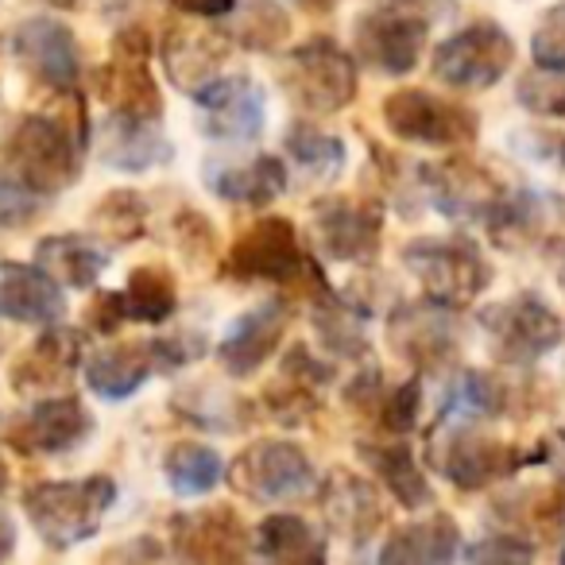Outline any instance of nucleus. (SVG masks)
I'll return each instance as SVG.
<instances>
[{"mask_svg":"<svg viewBox=\"0 0 565 565\" xmlns=\"http://www.w3.org/2000/svg\"><path fill=\"white\" fill-rule=\"evenodd\" d=\"M86 132H71L63 117L32 113L4 136V163L32 194H58L78 179Z\"/></svg>","mask_w":565,"mask_h":565,"instance_id":"obj_1","label":"nucleus"},{"mask_svg":"<svg viewBox=\"0 0 565 565\" xmlns=\"http://www.w3.org/2000/svg\"><path fill=\"white\" fill-rule=\"evenodd\" d=\"M117 500V484L109 477L86 480H40L24 492L28 523L47 546L71 550L97 534L105 511Z\"/></svg>","mask_w":565,"mask_h":565,"instance_id":"obj_2","label":"nucleus"},{"mask_svg":"<svg viewBox=\"0 0 565 565\" xmlns=\"http://www.w3.org/2000/svg\"><path fill=\"white\" fill-rule=\"evenodd\" d=\"M225 271L233 279L279 282V287H310V299L330 291L326 275L318 271L315 256L302 248L299 233L287 217H264L236 236L233 252L225 256Z\"/></svg>","mask_w":565,"mask_h":565,"instance_id":"obj_3","label":"nucleus"},{"mask_svg":"<svg viewBox=\"0 0 565 565\" xmlns=\"http://www.w3.org/2000/svg\"><path fill=\"white\" fill-rule=\"evenodd\" d=\"M403 264L423 282L426 299L449 310L469 307L492 279V267L469 236H418L403 248Z\"/></svg>","mask_w":565,"mask_h":565,"instance_id":"obj_4","label":"nucleus"},{"mask_svg":"<svg viewBox=\"0 0 565 565\" xmlns=\"http://www.w3.org/2000/svg\"><path fill=\"white\" fill-rule=\"evenodd\" d=\"M202 356L198 338H159V341H125V345L97 349L86 361V384L102 399H128L148 384L151 372L186 369Z\"/></svg>","mask_w":565,"mask_h":565,"instance_id":"obj_5","label":"nucleus"},{"mask_svg":"<svg viewBox=\"0 0 565 565\" xmlns=\"http://www.w3.org/2000/svg\"><path fill=\"white\" fill-rule=\"evenodd\" d=\"M546 449H534V454H519L508 441H495L477 434L469 423H449L434 434L430 441V465L449 480V484L465 488V492H477L488 488L492 480L511 477L515 469L531 461H542Z\"/></svg>","mask_w":565,"mask_h":565,"instance_id":"obj_6","label":"nucleus"},{"mask_svg":"<svg viewBox=\"0 0 565 565\" xmlns=\"http://www.w3.org/2000/svg\"><path fill=\"white\" fill-rule=\"evenodd\" d=\"M282 89L307 113H338L356 97V66L330 35H315L282 58Z\"/></svg>","mask_w":565,"mask_h":565,"instance_id":"obj_7","label":"nucleus"},{"mask_svg":"<svg viewBox=\"0 0 565 565\" xmlns=\"http://www.w3.org/2000/svg\"><path fill=\"white\" fill-rule=\"evenodd\" d=\"M430 17L418 0H384L376 12L356 20V47L380 74H411L423 58Z\"/></svg>","mask_w":565,"mask_h":565,"instance_id":"obj_8","label":"nucleus"},{"mask_svg":"<svg viewBox=\"0 0 565 565\" xmlns=\"http://www.w3.org/2000/svg\"><path fill=\"white\" fill-rule=\"evenodd\" d=\"M228 484L241 495L256 503H279L307 495L318 484L315 465H310L307 449L295 441H252L233 465H228Z\"/></svg>","mask_w":565,"mask_h":565,"instance_id":"obj_9","label":"nucleus"},{"mask_svg":"<svg viewBox=\"0 0 565 565\" xmlns=\"http://www.w3.org/2000/svg\"><path fill=\"white\" fill-rule=\"evenodd\" d=\"M488 341L495 356L508 364H531L562 345V318L539 299V295H511L503 302H492L480 310Z\"/></svg>","mask_w":565,"mask_h":565,"instance_id":"obj_10","label":"nucleus"},{"mask_svg":"<svg viewBox=\"0 0 565 565\" xmlns=\"http://www.w3.org/2000/svg\"><path fill=\"white\" fill-rule=\"evenodd\" d=\"M515 63V43L492 20L461 28L434 51V74L454 89H488Z\"/></svg>","mask_w":565,"mask_h":565,"instance_id":"obj_11","label":"nucleus"},{"mask_svg":"<svg viewBox=\"0 0 565 565\" xmlns=\"http://www.w3.org/2000/svg\"><path fill=\"white\" fill-rule=\"evenodd\" d=\"M418 174H423L430 202L454 221H484L488 225L503 198L511 194L492 171H484L472 159H441V163H426Z\"/></svg>","mask_w":565,"mask_h":565,"instance_id":"obj_12","label":"nucleus"},{"mask_svg":"<svg viewBox=\"0 0 565 565\" xmlns=\"http://www.w3.org/2000/svg\"><path fill=\"white\" fill-rule=\"evenodd\" d=\"M384 120L399 140L426 148H454L477 136V117L465 105L441 102L426 89H399L384 102Z\"/></svg>","mask_w":565,"mask_h":565,"instance_id":"obj_13","label":"nucleus"},{"mask_svg":"<svg viewBox=\"0 0 565 565\" xmlns=\"http://www.w3.org/2000/svg\"><path fill=\"white\" fill-rule=\"evenodd\" d=\"M151 55V35L132 28V32L117 35V58L94 74V89L113 113H128V117H151L159 120L163 102H159V86L148 71Z\"/></svg>","mask_w":565,"mask_h":565,"instance_id":"obj_14","label":"nucleus"},{"mask_svg":"<svg viewBox=\"0 0 565 565\" xmlns=\"http://www.w3.org/2000/svg\"><path fill=\"white\" fill-rule=\"evenodd\" d=\"M315 236L322 252L338 264H361L380 252L384 210L361 198H322L315 205Z\"/></svg>","mask_w":565,"mask_h":565,"instance_id":"obj_15","label":"nucleus"},{"mask_svg":"<svg viewBox=\"0 0 565 565\" xmlns=\"http://www.w3.org/2000/svg\"><path fill=\"white\" fill-rule=\"evenodd\" d=\"M12 51H17L20 66L32 74L35 82L51 89H74L82 78V55L78 40L66 24L51 17H32L12 32Z\"/></svg>","mask_w":565,"mask_h":565,"instance_id":"obj_16","label":"nucleus"},{"mask_svg":"<svg viewBox=\"0 0 565 565\" xmlns=\"http://www.w3.org/2000/svg\"><path fill=\"white\" fill-rule=\"evenodd\" d=\"M198 109L205 113V132L217 140H256L267 125L264 89L252 78H225L217 74L194 94Z\"/></svg>","mask_w":565,"mask_h":565,"instance_id":"obj_17","label":"nucleus"},{"mask_svg":"<svg viewBox=\"0 0 565 565\" xmlns=\"http://www.w3.org/2000/svg\"><path fill=\"white\" fill-rule=\"evenodd\" d=\"M395 353L418 369H441L457 349V326L441 302H407L387 322Z\"/></svg>","mask_w":565,"mask_h":565,"instance_id":"obj_18","label":"nucleus"},{"mask_svg":"<svg viewBox=\"0 0 565 565\" xmlns=\"http://www.w3.org/2000/svg\"><path fill=\"white\" fill-rule=\"evenodd\" d=\"M171 546L186 562H241L248 554V531L233 508L186 511L171 519Z\"/></svg>","mask_w":565,"mask_h":565,"instance_id":"obj_19","label":"nucleus"},{"mask_svg":"<svg viewBox=\"0 0 565 565\" xmlns=\"http://www.w3.org/2000/svg\"><path fill=\"white\" fill-rule=\"evenodd\" d=\"M287 318H291V310L282 299H267L259 307H252L248 315L236 318V326L217 345V361L225 364L228 376H252L279 349Z\"/></svg>","mask_w":565,"mask_h":565,"instance_id":"obj_20","label":"nucleus"},{"mask_svg":"<svg viewBox=\"0 0 565 565\" xmlns=\"http://www.w3.org/2000/svg\"><path fill=\"white\" fill-rule=\"evenodd\" d=\"M66 315V299L58 279L43 267L0 259V318L28 326H55Z\"/></svg>","mask_w":565,"mask_h":565,"instance_id":"obj_21","label":"nucleus"},{"mask_svg":"<svg viewBox=\"0 0 565 565\" xmlns=\"http://www.w3.org/2000/svg\"><path fill=\"white\" fill-rule=\"evenodd\" d=\"M94 430V415L82 407L78 395H55L35 403L24 423L12 430V441L28 454H66Z\"/></svg>","mask_w":565,"mask_h":565,"instance_id":"obj_22","label":"nucleus"},{"mask_svg":"<svg viewBox=\"0 0 565 565\" xmlns=\"http://www.w3.org/2000/svg\"><path fill=\"white\" fill-rule=\"evenodd\" d=\"M97 156L105 167L140 174L151 167L167 163L174 156L171 140L151 125V117H128V113H113L105 117L102 136H97Z\"/></svg>","mask_w":565,"mask_h":565,"instance_id":"obj_23","label":"nucleus"},{"mask_svg":"<svg viewBox=\"0 0 565 565\" xmlns=\"http://www.w3.org/2000/svg\"><path fill=\"white\" fill-rule=\"evenodd\" d=\"M322 508H326V515H330L333 531H341L353 542L372 539L376 526L384 523V508H380L376 488L349 469L330 472V480H326V488H322Z\"/></svg>","mask_w":565,"mask_h":565,"instance_id":"obj_24","label":"nucleus"},{"mask_svg":"<svg viewBox=\"0 0 565 565\" xmlns=\"http://www.w3.org/2000/svg\"><path fill=\"white\" fill-rule=\"evenodd\" d=\"M228 55L225 35L194 32V28H171L163 40V63L167 74L179 89H186L190 97L213 82L221 74V63Z\"/></svg>","mask_w":565,"mask_h":565,"instance_id":"obj_25","label":"nucleus"},{"mask_svg":"<svg viewBox=\"0 0 565 565\" xmlns=\"http://www.w3.org/2000/svg\"><path fill=\"white\" fill-rule=\"evenodd\" d=\"M78 364H82V333L55 326V330L43 333L35 345H28V353L17 356V364H12V387H17V392L55 387V384H63Z\"/></svg>","mask_w":565,"mask_h":565,"instance_id":"obj_26","label":"nucleus"},{"mask_svg":"<svg viewBox=\"0 0 565 565\" xmlns=\"http://www.w3.org/2000/svg\"><path fill=\"white\" fill-rule=\"evenodd\" d=\"M35 259H40L43 271L55 275L63 287H74V291L97 287L105 264H109V256H105L94 241H86V236H78V233L43 236V241L35 244Z\"/></svg>","mask_w":565,"mask_h":565,"instance_id":"obj_27","label":"nucleus"},{"mask_svg":"<svg viewBox=\"0 0 565 565\" xmlns=\"http://www.w3.org/2000/svg\"><path fill=\"white\" fill-rule=\"evenodd\" d=\"M356 454H361L364 465L392 488V495L403 503V508L415 511V508L434 503V492H430V484H426L423 472H418L415 454H411L407 441H361Z\"/></svg>","mask_w":565,"mask_h":565,"instance_id":"obj_28","label":"nucleus"},{"mask_svg":"<svg viewBox=\"0 0 565 565\" xmlns=\"http://www.w3.org/2000/svg\"><path fill=\"white\" fill-rule=\"evenodd\" d=\"M461 550V531L449 515H430L423 523H411L403 531L392 534L384 550H380V562H415V565H438L457 557Z\"/></svg>","mask_w":565,"mask_h":565,"instance_id":"obj_29","label":"nucleus"},{"mask_svg":"<svg viewBox=\"0 0 565 565\" xmlns=\"http://www.w3.org/2000/svg\"><path fill=\"white\" fill-rule=\"evenodd\" d=\"M213 190L225 202L236 205H267L287 190V167L275 156H256L244 167H225V171L210 174Z\"/></svg>","mask_w":565,"mask_h":565,"instance_id":"obj_30","label":"nucleus"},{"mask_svg":"<svg viewBox=\"0 0 565 565\" xmlns=\"http://www.w3.org/2000/svg\"><path fill=\"white\" fill-rule=\"evenodd\" d=\"M256 554L271 562H326V542L299 515H267L256 526Z\"/></svg>","mask_w":565,"mask_h":565,"instance_id":"obj_31","label":"nucleus"},{"mask_svg":"<svg viewBox=\"0 0 565 565\" xmlns=\"http://www.w3.org/2000/svg\"><path fill=\"white\" fill-rule=\"evenodd\" d=\"M310 315H315V330L330 353L364 356V349H369L364 345V310H353L333 291H322L310 302Z\"/></svg>","mask_w":565,"mask_h":565,"instance_id":"obj_32","label":"nucleus"},{"mask_svg":"<svg viewBox=\"0 0 565 565\" xmlns=\"http://www.w3.org/2000/svg\"><path fill=\"white\" fill-rule=\"evenodd\" d=\"M125 310L128 322H167L179 310V291L167 267H136L125 287Z\"/></svg>","mask_w":565,"mask_h":565,"instance_id":"obj_33","label":"nucleus"},{"mask_svg":"<svg viewBox=\"0 0 565 565\" xmlns=\"http://www.w3.org/2000/svg\"><path fill=\"white\" fill-rule=\"evenodd\" d=\"M163 472L179 495H205L221 484L225 465H221V454L213 446H202V441H179V446L167 454Z\"/></svg>","mask_w":565,"mask_h":565,"instance_id":"obj_34","label":"nucleus"},{"mask_svg":"<svg viewBox=\"0 0 565 565\" xmlns=\"http://www.w3.org/2000/svg\"><path fill=\"white\" fill-rule=\"evenodd\" d=\"M495 511L519 519V523L546 534V539H557V534H565V477L550 480L542 488H531L519 500H500Z\"/></svg>","mask_w":565,"mask_h":565,"instance_id":"obj_35","label":"nucleus"},{"mask_svg":"<svg viewBox=\"0 0 565 565\" xmlns=\"http://www.w3.org/2000/svg\"><path fill=\"white\" fill-rule=\"evenodd\" d=\"M508 407V387L500 384L488 372H465L457 380L454 395L446 399V411H441V423H472V418H492L503 415Z\"/></svg>","mask_w":565,"mask_h":565,"instance_id":"obj_36","label":"nucleus"},{"mask_svg":"<svg viewBox=\"0 0 565 565\" xmlns=\"http://www.w3.org/2000/svg\"><path fill=\"white\" fill-rule=\"evenodd\" d=\"M228 35L248 51H275L291 35V17L275 0H248Z\"/></svg>","mask_w":565,"mask_h":565,"instance_id":"obj_37","label":"nucleus"},{"mask_svg":"<svg viewBox=\"0 0 565 565\" xmlns=\"http://www.w3.org/2000/svg\"><path fill=\"white\" fill-rule=\"evenodd\" d=\"M287 151H291L310 174H318V179H333V174H341V167H345V140H338V136H330V132H318V128H310V125H295L291 132H287Z\"/></svg>","mask_w":565,"mask_h":565,"instance_id":"obj_38","label":"nucleus"},{"mask_svg":"<svg viewBox=\"0 0 565 565\" xmlns=\"http://www.w3.org/2000/svg\"><path fill=\"white\" fill-rule=\"evenodd\" d=\"M94 225L113 241L128 244L148 233V205H143V198L136 190H113L94 210Z\"/></svg>","mask_w":565,"mask_h":565,"instance_id":"obj_39","label":"nucleus"},{"mask_svg":"<svg viewBox=\"0 0 565 565\" xmlns=\"http://www.w3.org/2000/svg\"><path fill=\"white\" fill-rule=\"evenodd\" d=\"M519 102L531 113H542V117H565V71L539 66V71L523 74V82H519Z\"/></svg>","mask_w":565,"mask_h":565,"instance_id":"obj_40","label":"nucleus"},{"mask_svg":"<svg viewBox=\"0 0 565 565\" xmlns=\"http://www.w3.org/2000/svg\"><path fill=\"white\" fill-rule=\"evenodd\" d=\"M531 55L539 66L565 71V0H557L554 9H546V17L539 20L531 40Z\"/></svg>","mask_w":565,"mask_h":565,"instance_id":"obj_41","label":"nucleus"},{"mask_svg":"<svg viewBox=\"0 0 565 565\" xmlns=\"http://www.w3.org/2000/svg\"><path fill=\"white\" fill-rule=\"evenodd\" d=\"M418 411H423V384L418 380H407L403 387H395L384 403H380V423H384L387 434H407L415 430Z\"/></svg>","mask_w":565,"mask_h":565,"instance_id":"obj_42","label":"nucleus"},{"mask_svg":"<svg viewBox=\"0 0 565 565\" xmlns=\"http://www.w3.org/2000/svg\"><path fill=\"white\" fill-rule=\"evenodd\" d=\"M35 213V198L12 171H0V228L24 225Z\"/></svg>","mask_w":565,"mask_h":565,"instance_id":"obj_43","label":"nucleus"},{"mask_svg":"<svg viewBox=\"0 0 565 565\" xmlns=\"http://www.w3.org/2000/svg\"><path fill=\"white\" fill-rule=\"evenodd\" d=\"M86 318H89V330H97V333H117L120 322H128L125 295H97L94 307L86 310Z\"/></svg>","mask_w":565,"mask_h":565,"instance_id":"obj_44","label":"nucleus"},{"mask_svg":"<svg viewBox=\"0 0 565 565\" xmlns=\"http://www.w3.org/2000/svg\"><path fill=\"white\" fill-rule=\"evenodd\" d=\"M179 244L194 256H210L213 248V233L205 225L202 213H179Z\"/></svg>","mask_w":565,"mask_h":565,"instance_id":"obj_45","label":"nucleus"},{"mask_svg":"<svg viewBox=\"0 0 565 565\" xmlns=\"http://www.w3.org/2000/svg\"><path fill=\"white\" fill-rule=\"evenodd\" d=\"M384 384H380V372L376 369H369V372H361V376L353 380V384L345 387V399H349V407H361V411H380V403H384Z\"/></svg>","mask_w":565,"mask_h":565,"instance_id":"obj_46","label":"nucleus"},{"mask_svg":"<svg viewBox=\"0 0 565 565\" xmlns=\"http://www.w3.org/2000/svg\"><path fill=\"white\" fill-rule=\"evenodd\" d=\"M531 554L534 550L523 546V542H515V534H495V539H488L469 550L472 562H488V557H492V562H503V557H531Z\"/></svg>","mask_w":565,"mask_h":565,"instance_id":"obj_47","label":"nucleus"},{"mask_svg":"<svg viewBox=\"0 0 565 565\" xmlns=\"http://www.w3.org/2000/svg\"><path fill=\"white\" fill-rule=\"evenodd\" d=\"M171 4L190 12V17H205V20H221L236 9V0H171Z\"/></svg>","mask_w":565,"mask_h":565,"instance_id":"obj_48","label":"nucleus"},{"mask_svg":"<svg viewBox=\"0 0 565 565\" xmlns=\"http://www.w3.org/2000/svg\"><path fill=\"white\" fill-rule=\"evenodd\" d=\"M12 550H17V526H12V519L0 511V562H4Z\"/></svg>","mask_w":565,"mask_h":565,"instance_id":"obj_49","label":"nucleus"},{"mask_svg":"<svg viewBox=\"0 0 565 565\" xmlns=\"http://www.w3.org/2000/svg\"><path fill=\"white\" fill-rule=\"evenodd\" d=\"M550 267H554L557 282H562V291H565V241H550Z\"/></svg>","mask_w":565,"mask_h":565,"instance_id":"obj_50","label":"nucleus"},{"mask_svg":"<svg viewBox=\"0 0 565 565\" xmlns=\"http://www.w3.org/2000/svg\"><path fill=\"white\" fill-rule=\"evenodd\" d=\"M299 4H307L310 12H326V9H333L338 0H299Z\"/></svg>","mask_w":565,"mask_h":565,"instance_id":"obj_51","label":"nucleus"},{"mask_svg":"<svg viewBox=\"0 0 565 565\" xmlns=\"http://www.w3.org/2000/svg\"><path fill=\"white\" fill-rule=\"evenodd\" d=\"M9 492V465H4V457H0V495Z\"/></svg>","mask_w":565,"mask_h":565,"instance_id":"obj_52","label":"nucleus"},{"mask_svg":"<svg viewBox=\"0 0 565 565\" xmlns=\"http://www.w3.org/2000/svg\"><path fill=\"white\" fill-rule=\"evenodd\" d=\"M43 4H51V9H78L82 0H43Z\"/></svg>","mask_w":565,"mask_h":565,"instance_id":"obj_53","label":"nucleus"},{"mask_svg":"<svg viewBox=\"0 0 565 565\" xmlns=\"http://www.w3.org/2000/svg\"><path fill=\"white\" fill-rule=\"evenodd\" d=\"M546 449H554V454H565V434H557L554 441H546Z\"/></svg>","mask_w":565,"mask_h":565,"instance_id":"obj_54","label":"nucleus"}]
</instances>
